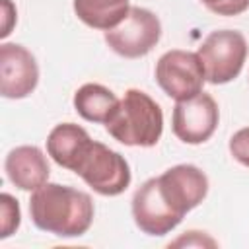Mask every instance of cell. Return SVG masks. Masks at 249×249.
Here are the masks:
<instances>
[{
  "instance_id": "cell-6",
  "label": "cell",
  "mask_w": 249,
  "mask_h": 249,
  "mask_svg": "<svg viewBox=\"0 0 249 249\" xmlns=\"http://www.w3.org/2000/svg\"><path fill=\"white\" fill-rule=\"evenodd\" d=\"M105 43L113 53L124 58L146 56L161 37L160 18L140 6H130L124 19L105 31Z\"/></svg>"
},
{
  "instance_id": "cell-7",
  "label": "cell",
  "mask_w": 249,
  "mask_h": 249,
  "mask_svg": "<svg viewBox=\"0 0 249 249\" xmlns=\"http://www.w3.org/2000/svg\"><path fill=\"white\" fill-rule=\"evenodd\" d=\"M154 74L158 86L175 101H185L198 95L206 82L198 54L181 49L163 53L156 62Z\"/></svg>"
},
{
  "instance_id": "cell-14",
  "label": "cell",
  "mask_w": 249,
  "mask_h": 249,
  "mask_svg": "<svg viewBox=\"0 0 249 249\" xmlns=\"http://www.w3.org/2000/svg\"><path fill=\"white\" fill-rule=\"evenodd\" d=\"M0 212H2V233H0V237L6 239L19 228V222H21V212H19L18 200L12 195L2 193L0 195Z\"/></svg>"
},
{
  "instance_id": "cell-5",
  "label": "cell",
  "mask_w": 249,
  "mask_h": 249,
  "mask_svg": "<svg viewBox=\"0 0 249 249\" xmlns=\"http://www.w3.org/2000/svg\"><path fill=\"white\" fill-rule=\"evenodd\" d=\"M206 82L220 86L239 76L247 58V41L241 31L218 29L206 35L196 51Z\"/></svg>"
},
{
  "instance_id": "cell-4",
  "label": "cell",
  "mask_w": 249,
  "mask_h": 249,
  "mask_svg": "<svg viewBox=\"0 0 249 249\" xmlns=\"http://www.w3.org/2000/svg\"><path fill=\"white\" fill-rule=\"evenodd\" d=\"M70 171L80 175L101 196H117L130 185L128 161L119 152L91 138L78 152Z\"/></svg>"
},
{
  "instance_id": "cell-18",
  "label": "cell",
  "mask_w": 249,
  "mask_h": 249,
  "mask_svg": "<svg viewBox=\"0 0 249 249\" xmlns=\"http://www.w3.org/2000/svg\"><path fill=\"white\" fill-rule=\"evenodd\" d=\"M185 233H187V235H183L181 239L173 241V245H183V243H187V245H216V241H214V239L204 237V235H200L198 239H195L196 231H185Z\"/></svg>"
},
{
  "instance_id": "cell-8",
  "label": "cell",
  "mask_w": 249,
  "mask_h": 249,
  "mask_svg": "<svg viewBox=\"0 0 249 249\" xmlns=\"http://www.w3.org/2000/svg\"><path fill=\"white\" fill-rule=\"evenodd\" d=\"M218 121V103L210 93L200 91L191 99L175 103L171 115V130L185 144H202L214 134Z\"/></svg>"
},
{
  "instance_id": "cell-9",
  "label": "cell",
  "mask_w": 249,
  "mask_h": 249,
  "mask_svg": "<svg viewBox=\"0 0 249 249\" xmlns=\"http://www.w3.org/2000/svg\"><path fill=\"white\" fill-rule=\"evenodd\" d=\"M39 84L35 56L18 43L0 45V93L6 99H23Z\"/></svg>"
},
{
  "instance_id": "cell-10",
  "label": "cell",
  "mask_w": 249,
  "mask_h": 249,
  "mask_svg": "<svg viewBox=\"0 0 249 249\" xmlns=\"http://www.w3.org/2000/svg\"><path fill=\"white\" fill-rule=\"evenodd\" d=\"M4 171L12 185L21 191H35L47 183L51 167L47 156L37 146H18L8 152Z\"/></svg>"
},
{
  "instance_id": "cell-16",
  "label": "cell",
  "mask_w": 249,
  "mask_h": 249,
  "mask_svg": "<svg viewBox=\"0 0 249 249\" xmlns=\"http://www.w3.org/2000/svg\"><path fill=\"white\" fill-rule=\"evenodd\" d=\"M218 16H239L249 8V0H200Z\"/></svg>"
},
{
  "instance_id": "cell-12",
  "label": "cell",
  "mask_w": 249,
  "mask_h": 249,
  "mask_svg": "<svg viewBox=\"0 0 249 249\" xmlns=\"http://www.w3.org/2000/svg\"><path fill=\"white\" fill-rule=\"evenodd\" d=\"M89 140V134L84 126L76 123H60L47 136V154L64 169H70L78 152Z\"/></svg>"
},
{
  "instance_id": "cell-3",
  "label": "cell",
  "mask_w": 249,
  "mask_h": 249,
  "mask_svg": "<svg viewBox=\"0 0 249 249\" xmlns=\"http://www.w3.org/2000/svg\"><path fill=\"white\" fill-rule=\"evenodd\" d=\"M105 130L124 146L152 148L163 132L161 107L142 89H126L119 109L105 123Z\"/></svg>"
},
{
  "instance_id": "cell-2",
  "label": "cell",
  "mask_w": 249,
  "mask_h": 249,
  "mask_svg": "<svg viewBox=\"0 0 249 249\" xmlns=\"http://www.w3.org/2000/svg\"><path fill=\"white\" fill-rule=\"evenodd\" d=\"M93 200L88 193L68 185L45 183L31 193V222L58 237H80L93 222Z\"/></svg>"
},
{
  "instance_id": "cell-15",
  "label": "cell",
  "mask_w": 249,
  "mask_h": 249,
  "mask_svg": "<svg viewBox=\"0 0 249 249\" xmlns=\"http://www.w3.org/2000/svg\"><path fill=\"white\" fill-rule=\"evenodd\" d=\"M230 154L235 161L249 167V126L239 128L230 138Z\"/></svg>"
},
{
  "instance_id": "cell-13",
  "label": "cell",
  "mask_w": 249,
  "mask_h": 249,
  "mask_svg": "<svg viewBox=\"0 0 249 249\" xmlns=\"http://www.w3.org/2000/svg\"><path fill=\"white\" fill-rule=\"evenodd\" d=\"M128 0H74V12L82 23L93 29L109 31L128 14Z\"/></svg>"
},
{
  "instance_id": "cell-1",
  "label": "cell",
  "mask_w": 249,
  "mask_h": 249,
  "mask_svg": "<svg viewBox=\"0 0 249 249\" xmlns=\"http://www.w3.org/2000/svg\"><path fill=\"white\" fill-rule=\"evenodd\" d=\"M208 195V177L191 163H179L144 181L132 196V218L140 231L165 235Z\"/></svg>"
},
{
  "instance_id": "cell-11",
  "label": "cell",
  "mask_w": 249,
  "mask_h": 249,
  "mask_svg": "<svg viewBox=\"0 0 249 249\" xmlns=\"http://www.w3.org/2000/svg\"><path fill=\"white\" fill-rule=\"evenodd\" d=\"M119 103L121 99H117V95L101 84H84L74 93L76 113L89 123L105 124L119 109Z\"/></svg>"
},
{
  "instance_id": "cell-17",
  "label": "cell",
  "mask_w": 249,
  "mask_h": 249,
  "mask_svg": "<svg viewBox=\"0 0 249 249\" xmlns=\"http://www.w3.org/2000/svg\"><path fill=\"white\" fill-rule=\"evenodd\" d=\"M2 14H4V21H2V31H0V37H8L12 33V25L16 21V8L10 0H2Z\"/></svg>"
}]
</instances>
